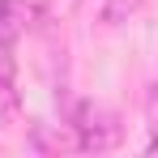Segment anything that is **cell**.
Here are the masks:
<instances>
[{"mask_svg":"<svg viewBox=\"0 0 158 158\" xmlns=\"http://www.w3.org/2000/svg\"><path fill=\"white\" fill-rule=\"evenodd\" d=\"M13 115H17V94H13L9 77H0V128H4Z\"/></svg>","mask_w":158,"mask_h":158,"instance_id":"obj_4","label":"cell"},{"mask_svg":"<svg viewBox=\"0 0 158 158\" xmlns=\"http://www.w3.org/2000/svg\"><path fill=\"white\" fill-rule=\"evenodd\" d=\"M73 128H77V145L81 150H94V154H103V150H111L120 141V124L98 103H81L77 115H73Z\"/></svg>","mask_w":158,"mask_h":158,"instance_id":"obj_1","label":"cell"},{"mask_svg":"<svg viewBox=\"0 0 158 158\" xmlns=\"http://www.w3.org/2000/svg\"><path fill=\"white\" fill-rule=\"evenodd\" d=\"M132 9H137V0H107V22H124Z\"/></svg>","mask_w":158,"mask_h":158,"instance_id":"obj_5","label":"cell"},{"mask_svg":"<svg viewBox=\"0 0 158 158\" xmlns=\"http://www.w3.org/2000/svg\"><path fill=\"white\" fill-rule=\"evenodd\" d=\"M22 22H26V9H22L17 0H0V64H4V69H9V60H13Z\"/></svg>","mask_w":158,"mask_h":158,"instance_id":"obj_2","label":"cell"},{"mask_svg":"<svg viewBox=\"0 0 158 158\" xmlns=\"http://www.w3.org/2000/svg\"><path fill=\"white\" fill-rule=\"evenodd\" d=\"M145 132H150L145 150H150V154H158V81L150 85V94H145Z\"/></svg>","mask_w":158,"mask_h":158,"instance_id":"obj_3","label":"cell"}]
</instances>
